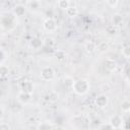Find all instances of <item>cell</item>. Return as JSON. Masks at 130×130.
Segmentation results:
<instances>
[{
	"instance_id": "6da1fadb",
	"label": "cell",
	"mask_w": 130,
	"mask_h": 130,
	"mask_svg": "<svg viewBox=\"0 0 130 130\" xmlns=\"http://www.w3.org/2000/svg\"><path fill=\"white\" fill-rule=\"evenodd\" d=\"M89 87H90L89 81L87 79H83V78L74 80L72 83V86H71L73 91L79 95H83V94L87 93L89 90Z\"/></svg>"
},
{
	"instance_id": "7a4b0ae2",
	"label": "cell",
	"mask_w": 130,
	"mask_h": 130,
	"mask_svg": "<svg viewBox=\"0 0 130 130\" xmlns=\"http://www.w3.org/2000/svg\"><path fill=\"white\" fill-rule=\"evenodd\" d=\"M40 76L45 81H51L55 78V70L51 66H45L41 69Z\"/></svg>"
},
{
	"instance_id": "3957f363",
	"label": "cell",
	"mask_w": 130,
	"mask_h": 130,
	"mask_svg": "<svg viewBox=\"0 0 130 130\" xmlns=\"http://www.w3.org/2000/svg\"><path fill=\"white\" fill-rule=\"evenodd\" d=\"M43 27L44 29L47 31V32H54L56 29H57V23L56 21L51 18V17H48L44 20L43 22Z\"/></svg>"
},
{
	"instance_id": "277c9868",
	"label": "cell",
	"mask_w": 130,
	"mask_h": 130,
	"mask_svg": "<svg viewBox=\"0 0 130 130\" xmlns=\"http://www.w3.org/2000/svg\"><path fill=\"white\" fill-rule=\"evenodd\" d=\"M108 103H109V98H108L106 94H104V93L99 94V95L94 99V105H95L99 109H104V108H106L107 105H108Z\"/></svg>"
},
{
	"instance_id": "5b68a950",
	"label": "cell",
	"mask_w": 130,
	"mask_h": 130,
	"mask_svg": "<svg viewBox=\"0 0 130 130\" xmlns=\"http://www.w3.org/2000/svg\"><path fill=\"white\" fill-rule=\"evenodd\" d=\"M109 123L111 124V126L113 127V129H121L123 126V119L121 116L119 115H114L110 118Z\"/></svg>"
},
{
	"instance_id": "8992f818",
	"label": "cell",
	"mask_w": 130,
	"mask_h": 130,
	"mask_svg": "<svg viewBox=\"0 0 130 130\" xmlns=\"http://www.w3.org/2000/svg\"><path fill=\"white\" fill-rule=\"evenodd\" d=\"M17 100H18V102L20 104L26 105L31 101V93L24 92V91L20 90V92H18V94H17Z\"/></svg>"
},
{
	"instance_id": "52a82bcc",
	"label": "cell",
	"mask_w": 130,
	"mask_h": 130,
	"mask_svg": "<svg viewBox=\"0 0 130 130\" xmlns=\"http://www.w3.org/2000/svg\"><path fill=\"white\" fill-rule=\"evenodd\" d=\"M20 90L24 91V92H28V93H32L34 91V84L31 81H22L20 83Z\"/></svg>"
},
{
	"instance_id": "ba28073f",
	"label": "cell",
	"mask_w": 130,
	"mask_h": 130,
	"mask_svg": "<svg viewBox=\"0 0 130 130\" xmlns=\"http://www.w3.org/2000/svg\"><path fill=\"white\" fill-rule=\"evenodd\" d=\"M123 23H124V19H123L122 15H120L118 13H116V14L113 15V17H112V24L114 26L120 27V26L123 25Z\"/></svg>"
},
{
	"instance_id": "9c48e42d",
	"label": "cell",
	"mask_w": 130,
	"mask_h": 130,
	"mask_svg": "<svg viewBox=\"0 0 130 130\" xmlns=\"http://www.w3.org/2000/svg\"><path fill=\"white\" fill-rule=\"evenodd\" d=\"M104 66H105V68H106L107 71L113 72V71H115V69H116V67H117V63H116L113 59H107V60L105 61Z\"/></svg>"
},
{
	"instance_id": "30bf717a",
	"label": "cell",
	"mask_w": 130,
	"mask_h": 130,
	"mask_svg": "<svg viewBox=\"0 0 130 130\" xmlns=\"http://www.w3.org/2000/svg\"><path fill=\"white\" fill-rule=\"evenodd\" d=\"M44 45V41L42 40V39H40V38H32L31 39V41H30V46L32 47V49H35V50H38V49H40L42 46Z\"/></svg>"
},
{
	"instance_id": "8fae6325",
	"label": "cell",
	"mask_w": 130,
	"mask_h": 130,
	"mask_svg": "<svg viewBox=\"0 0 130 130\" xmlns=\"http://www.w3.org/2000/svg\"><path fill=\"white\" fill-rule=\"evenodd\" d=\"M65 13L68 17H75L78 14V9L74 6H69L68 8L65 9Z\"/></svg>"
},
{
	"instance_id": "7c38bea8",
	"label": "cell",
	"mask_w": 130,
	"mask_h": 130,
	"mask_svg": "<svg viewBox=\"0 0 130 130\" xmlns=\"http://www.w3.org/2000/svg\"><path fill=\"white\" fill-rule=\"evenodd\" d=\"M25 12V7L23 5H16L13 9V13L16 15V16H22Z\"/></svg>"
},
{
	"instance_id": "4fadbf2b",
	"label": "cell",
	"mask_w": 130,
	"mask_h": 130,
	"mask_svg": "<svg viewBox=\"0 0 130 130\" xmlns=\"http://www.w3.org/2000/svg\"><path fill=\"white\" fill-rule=\"evenodd\" d=\"M84 49H85V51H86L87 53H92V52H94V51L96 50V45H95V43L89 41V42H87V43L85 44Z\"/></svg>"
},
{
	"instance_id": "5bb4252c",
	"label": "cell",
	"mask_w": 130,
	"mask_h": 130,
	"mask_svg": "<svg viewBox=\"0 0 130 130\" xmlns=\"http://www.w3.org/2000/svg\"><path fill=\"white\" fill-rule=\"evenodd\" d=\"M54 56L58 61H63L66 59V52L63 50H57V51H55Z\"/></svg>"
},
{
	"instance_id": "9a60e30c",
	"label": "cell",
	"mask_w": 130,
	"mask_h": 130,
	"mask_svg": "<svg viewBox=\"0 0 130 130\" xmlns=\"http://www.w3.org/2000/svg\"><path fill=\"white\" fill-rule=\"evenodd\" d=\"M57 6L60 9L65 10L66 8H68L70 6V2H69V0H58L57 1Z\"/></svg>"
},
{
	"instance_id": "2e32d148",
	"label": "cell",
	"mask_w": 130,
	"mask_h": 130,
	"mask_svg": "<svg viewBox=\"0 0 130 130\" xmlns=\"http://www.w3.org/2000/svg\"><path fill=\"white\" fill-rule=\"evenodd\" d=\"M9 74V68L6 65L0 64V77H6Z\"/></svg>"
},
{
	"instance_id": "e0dca14e",
	"label": "cell",
	"mask_w": 130,
	"mask_h": 130,
	"mask_svg": "<svg viewBox=\"0 0 130 130\" xmlns=\"http://www.w3.org/2000/svg\"><path fill=\"white\" fill-rule=\"evenodd\" d=\"M96 49H98L100 52L105 53V52H107V51L109 50V44L106 43V42H101V43L99 44V46L96 47Z\"/></svg>"
},
{
	"instance_id": "ac0fdd59",
	"label": "cell",
	"mask_w": 130,
	"mask_h": 130,
	"mask_svg": "<svg viewBox=\"0 0 130 130\" xmlns=\"http://www.w3.org/2000/svg\"><path fill=\"white\" fill-rule=\"evenodd\" d=\"M121 109L124 113H128L130 111V102L129 100H124L121 104Z\"/></svg>"
},
{
	"instance_id": "d6986e66",
	"label": "cell",
	"mask_w": 130,
	"mask_h": 130,
	"mask_svg": "<svg viewBox=\"0 0 130 130\" xmlns=\"http://www.w3.org/2000/svg\"><path fill=\"white\" fill-rule=\"evenodd\" d=\"M28 6L31 10H37L40 7V2L38 0H31L28 2Z\"/></svg>"
},
{
	"instance_id": "ffe728a7",
	"label": "cell",
	"mask_w": 130,
	"mask_h": 130,
	"mask_svg": "<svg viewBox=\"0 0 130 130\" xmlns=\"http://www.w3.org/2000/svg\"><path fill=\"white\" fill-rule=\"evenodd\" d=\"M106 30H107V32H108L109 35H116V34H117V27H116V26H114L113 24H111V25L107 26Z\"/></svg>"
},
{
	"instance_id": "44dd1931",
	"label": "cell",
	"mask_w": 130,
	"mask_h": 130,
	"mask_svg": "<svg viewBox=\"0 0 130 130\" xmlns=\"http://www.w3.org/2000/svg\"><path fill=\"white\" fill-rule=\"evenodd\" d=\"M122 55H123L126 59H128V58L130 57V49H129L128 46H126V47H124V48L122 49Z\"/></svg>"
},
{
	"instance_id": "7402d4cb",
	"label": "cell",
	"mask_w": 130,
	"mask_h": 130,
	"mask_svg": "<svg viewBox=\"0 0 130 130\" xmlns=\"http://www.w3.org/2000/svg\"><path fill=\"white\" fill-rule=\"evenodd\" d=\"M99 129H113V127L111 126V124L108 122V123H103L101 122V124L98 126Z\"/></svg>"
},
{
	"instance_id": "603a6c76",
	"label": "cell",
	"mask_w": 130,
	"mask_h": 130,
	"mask_svg": "<svg viewBox=\"0 0 130 130\" xmlns=\"http://www.w3.org/2000/svg\"><path fill=\"white\" fill-rule=\"evenodd\" d=\"M106 2H107V4L110 6V7H116L117 5H118V3H119V0H106Z\"/></svg>"
},
{
	"instance_id": "cb8c5ba5",
	"label": "cell",
	"mask_w": 130,
	"mask_h": 130,
	"mask_svg": "<svg viewBox=\"0 0 130 130\" xmlns=\"http://www.w3.org/2000/svg\"><path fill=\"white\" fill-rule=\"evenodd\" d=\"M11 127L8 125V123H5V122H2L0 123V130H9Z\"/></svg>"
},
{
	"instance_id": "d4e9b609",
	"label": "cell",
	"mask_w": 130,
	"mask_h": 130,
	"mask_svg": "<svg viewBox=\"0 0 130 130\" xmlns=\"http://www.w3.org/2000/svg\"><path fill=\"white\" fill-rule=\"evenodd\" d=\"M49 128H53V126L49 125L48 123H43L38 126V129H49Z\"/></svg>"
},
{
	"instance_id": "484cf974",
	"label": "cell",
	"mask_w": 130,
	"mask_h": 130,
	"mask_svg": "<svg viewBox=\"0 0 130 130\" xmlns=\"http://www.w3.org/2000/svg\"><path fill=\"white\" fill-rule=\"evenodd\" d=\"M4 59H5V54H4V52L0 49V63H1V62H3V61H4Z\"/></svg>"
},
{
	"instance_id": "4316f807",
	"label": "cell",
	"mask_w": 130,
	"mask_h": 130,
	"mask_svg": "<svg viewBox=\"0 0 130 130\" xmlns=\"http://www.w3.org/2000/svg\"><path fill=\"white\" fill-rule=\"evenodd\" d=\"M3 114H4V112H3V110H2V108H0V119L3 117Z\"/></svg>"
}]
</instances>
